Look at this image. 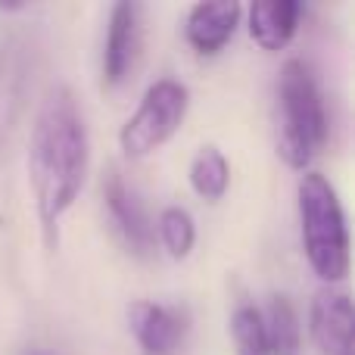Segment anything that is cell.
<instances>
[{"label":"cell","instance_id":"obj_11","mask_svg":"<svg viewBox=\"0 0 355 355\" xmlns=\"http://www.w3.org/2000/svg\"><path fill=\"white\" fill-rule=\"evenodd\" d=\"M265 327V343H268V355H300L302 349V327L300 315L290 306L287 296H268L265 309H259Z\"/></svg>","mask_w":355,"mask_h":355},{"label":"cell","instance_id":"obj_8","mask_svg":"<svg viewBox=\"0 0 355 355\" xmlns=\"http://www.w3.org/2000/svg\"><path fill=\"white\" fill-rule=\"evenodd\" d=\"M355 309L349 293L324 287L315 293L309 306V331L321 355H352Z\"/></svg>","mask_w":355,"mask_h":355},{"label":"cell","instance_id":"obj_4","mask_svg":"<svg viewBox=\"0 0 355 355\" xmlns=\"http://www.w3.org/2000/svg\"><path fill=\"white\" fill-rule=\"evenodd\" d=\"M190 91L175 78H159L147 87L135 116L119 131V147L128 159H147L178 135L187 119Z\"/></svg>","mask_w":355,"mask_h":355},{"label":"cell","instance_id":"obj_5","mask_svg":"<svg viewBox=\"0 0 355 355\" xmlns=\"http://www.w3.org/2000/svg\"><path fill=\"white\" fill-rule=\"evenodd\" d=\"M103 206H106V218H110L112 234L119 237V243L135 259L153 256L156 252L153 221H150L144 202L137 200V193L125 184V178L119 172H110L103 178Z\"/></svg>","mask_w":355,"mask_h":355},{"label":"cell","instance_id":"obj_13","mask_svg":"<svg viewBox=\"0 0 355 355\" xmlns=\"http://www.w3.org/2000/svg\"><path fill=\"white\" fill-rule=\"evenodd\" d=\"M153 231H156L159 246L166 250V256L175 259V262H181V259H187L190 252H193L196 225H193V215H190L187 209H181V206L162 209L156 225H153Z\"/></svg>","mask_w":355,"mask_h":355},{"label":"cell","instance_id":"obj_6","mask_svg":"<svg viewBox=\"0 0 355 355\" xmlns=\"http://www.w3.org/2000/svg\"><path fill=\"white\" fill-rule=\"evenodd\" d=\"M144 44V25H141V6L137 3H116L110 10V25H106V41H103V60H100V75H103V87L116 91L131 78L141 56Z\"/></svg>","mask_w":355,"mask_h":355},{"label":"cell","instance_id":"obj_14","mask_svg":"<svg viewBox=\"0 0 355 355\" xmlns=\"http://www.w3.org/2000/svg\"><path fill=\"white\" fill-rule=\"evenodd\" d=\"M231 337L237 355H268V343H265V327L262 315L256 306H237L231 315Z\"/></svg>","mask_w":355,"mask_h":355},{"label":"cell","instance_id":"obj_12","mask_svg":"<svg viewBox=\"0 0 355 355\" xmlns=\"http://www.w3.org/2000/svg\"><path fill=\"white\" fill-rule=\"evenodd\" d=\"M187 178L196 196H202L209 202H218L227 193V187H231V166H227L225 153L218 147H202L190 159Z\"/></svg>","mask_w":355,"mask_h":355},{"label":"cell","instance_id":"obj_15","mask_svg":"<svg viewBox=\"0 0 355 355\" xmlns=\"http://www.w3.org/2000/svg\"><path fill=\"white\" fill-rule=\"evenodd\" d=\"M31 355H44V352H31Z\"/></svg>","mask_w":355,"mask_h":355},{"label":"cell","instance_id":"obj_7","mask_svg":"<svg viewBox=\"0 0 355 355\" xmlns=\"http://www.w3.org/2000/svg\"><path fill=\"white\" fill-rule=\"evenodd\" d=\"M128 327L144 355H178L187 343V312L162 302L137 300L128 306Z\"/></svg>","mask_w":355,"mask_h":355},{"label":"cell","instance_id":"obj_3","mask_svg":"<svg viewBox=\"0 0 355 355\" xmlns=\"http://www.w3.org/2000/svg\"><path fill=\"white\" fill-rule=\"evenodd\" d=\"M300 237L309 268L324 284H340L349 275V231L340 196L321 172H306L296 184Z\"/></svg>","mask_w":355,"mask_h":355},{"label":"cell","instance_id":"obj_9","mask_svg":"<svg viewBox=\"0 0 355 355\" xmlns=\"http://www.w3.org/2000/svg\"><path fill=\"white\" fill-rule=\"evenodd\" d=\"M243 16V6L237 0H221V3H193L184 19V37L190 50L202 60H212L227 47Z\"/></svg>","mask_w":355,"mask_h":355},{"label":"cell","instance_id":"obj_1","mask_svg":"<svg viewBox=\"0 0 355 355\" xmlns=\"http://www.w3.org/2000/svg\"><path fill=\"white\" fill-rule=\"evenodd\" d=\"M87 166L91 137L78 100L69 87H53L37 110L28 141V184L47 243H56V227L78 200Z\"/></svg>","mask_w":355,"mask_h":355},{"label":"cell","instance_id":"obj_10","mask_svg":"<svg viewBox=\"0 0 355 355\" xmlns=\"http://www.w3.org/2000/svg\"><path fill=\"white\" fill-rule=\"evenodd\" d=\"M306 6L300 0H259L250 6V37L268 53L284 50L300 31V19Z\"/></svg>","mask_w":355,"mask_h":355},{"label":"cell","instance_id":"obj_2","mask_svg":"<svg viewBox=\"0 0 355 355\" xmlns=\"http://www.w3.org/2000/svg\"><path fill=\"white\" fill-rule=\"evenodd\" d=\"M327 141V116L318 81L302 60H287L277 78L275 147L284 166L309 172L312 159Z\"/></svg>","mask_w":355,"mask_h":355}]
</instances>
